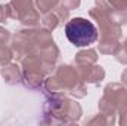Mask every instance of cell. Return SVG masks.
I'll use <instances>...</instances> for the list:
<instances>
[{
	"mask_svg": "<svg viewBox=\"0 0 127 126\" xmlns=\"http://www.w3.org/2000/svg\"><path fill=\"white\" fill-rule=\"evenodd\" d=\"M89 15L99 27V54L114 55L120 40L121 27L127 24V12H114L108 7H92Z\"/></svg>",
	"mask_w": 127,
	"mask_h": 126,
	"instance_id": "obj_1",
	"label": "cell"
},
{
	"mask_svg": "<svg viewBox=\"0 0 127 126\" xmlns=\"http://www.w3.org/2000/svg\"><path fill=\"white\" fill-rule=\"evenodd\" d=\"M41 88L50 96L71 95L75 99H80L87 95L86 83L81 80L77 68L69 64L56 65L53 74H50L44 79V83Z\"/></svg>",
	"mask_w": 127,
	"mask_h": 126,
	"instance_id": "obj_2",
	"label": "cell"
},
{
	"mask_svg": "<svg viewBox=\"0 0 127 126\" xmlns=\"http://www.w3.org/2000/svg\"><path fill=\"white\" fill-rule=\"evenodd\" d=\"M52 43H55L52 31H49L43 25L41 27L35 25V27H27L12 34L9 48L13 54V58L16 61H22L25 57L40 54L44 48H47Z\"/></svg>",
	"mask_w": 127,
	"mask_h": 126,
	"instance_id": "obj_3",
	"label": "cell"
},
{
	"mask_svg": "<svg viewBox=\"0 0 127 126\" xmlns=\"http://www.w3.org/2000/svg\"><path fill=\"white\" fill-rule=\"evenodd\" d=\"M83 116L81 105L66 96H50L43 105V123L74 125Z\"/></svg>",
	"mask_w": 127,
	"mask_h": 126,
	"instance_id": "obj_4",
	"label": "cell"
},
{
	"mask_svg": "<svg viewBox=\"0 0 127 126\" xmlns=\"http://www.w3.org/2000/svg\"><path fill=\"white\" fill-rule=\"evenodd\" d=\"M65 36L74 46L87 48L97 42L99 31L90 19L77 16L65 22Z\"/></svg>",
	"mask_w": 127,
	"mask_h": 126,
	"instance_id": "obj_5",
	"label": "cell"
},
{
	"mask_svg": "<svg viewBox=\"0 0 127 126\" xmlns=\"http://www.w3.org/2000/svg\"><path fill=\"white\" fill-rule=\"evenodd\" d=\"M97 108L100 113L120 114L127 108V86L121 83H108L97 102Z\"/></svg>",
	"mask_w": 127,
	"mask_h": 126,
	"instance_id": "obj_6",
	"label": "cell"
},
{
	"mask_svg": "<svg viewBox=\"0 0 127 126\" xmlns=\"http://www.w3.org/2000/svg\"><path fill=\"white\" fill-rule=\"evenodd\" d=\"M10 13L13 19H19L24 27H35L40 22V12L34 6V0H10Z\"/></svg>",
	"mask_w": 127,
	"mask_h": 126,
	"instance_id": "obj_7",
	"label": "cell"
},
{
	"mask_svg": "<svg viewBox=\"0 0 127 126\" xmlns=\"http://www.w3.org/2000/svg\"><path fill=\"white\" fill-rule=\"evenodd\" d=\"M75 68L86 85H99L105 79V70L97 63L92 65H78Z\"/></svg>",
	"mask_w": 127,
	"mask_h": 126,
	"instance_id": "obj_8",
	"label": "cell"
},
{
	"mask_svg": "<svg viewBox=\"0 0 127 126\" xmlns=\"http://www.w3.org/2000/svg\"><path fill=\"white\" fill-rule=\"evenodd\" d=\"M0 74L7 85H18L22 80V70L16 63H9L1 67Z\"/></svg>",
	"mask_w": 127,
	"mask_h": 126,
	"instance_id": "obj_9",
	"label": "cell"
},
{
	"mask_svg": "<svg viewBox=\"0 0 127 126\" xmlns=\"http://www.w3.org/2000/svg\"><path fill=\"white\" fill-rule=\"evenodd\" d=\"M97 51L95 49H83L80 52L75 54V58H74V64L75 67L78 65H92V64L97 63Z\"/></svg>",
	"mask_w": 127,
	"mask_h": 126,
	"instance_id": "obj_10",
	"label": "cell"
},
{
	"mask_svg": "<svg viewBox=\"0 0 127 126\" xmlns=\"http://www.w3.org/2000/svg\"><path fill=\"white\" fill-rule=\"evenodd\" d=\"M41 25H43L44 28H47L49 31H53V30H56L59 25H62V22H61L59 16L56 15V12H55V10H50V12H47V13H43Z\"/></svg>",
	"mask_w": 127,
	"mask_h": 126,
	"instance_id": "obj_11",
	"label": "cell"
},
{
	"mask_svg": "<svg viewBox=\"0 0 127 126\" xmlns=\"http://www.w3.org/2000/svg\"><path fill=\"white\" fill-rule=\"evenodd\" d=\"M117 123V120H115V114H106V113H100L99 111V114L95 116L93 119H90L89 122H87V125H105V126H112Z\"/></svg>",
	"mask_w": 127,
	"mask_h": 126,
	"instance_id": "obj_12",
	"label": "cell"
},
{
	"mask_svg": "<svg viewBox=\"0 0 127 126\" xmlns=\"http://www.w3.org/2000/svg\"><path fill=\"white\" fill-rule=\"evenodd\" d=\"M58 4H59V0H35L34 1V6L40 13H47L53 10Z\"/></svg>",
	"mask_w": 127,
	"mask_h": 126,
	"instance_id": "obj_13",
	"label": "cell"
},
{
	"mask_svg": "<svg viewBox=\"0 0 127 126\" xmlns=\"http://www.w3.org/2000/svg\"><path fill=\"white\" fill-rule=\"evenodd\" d=\"M115 60L123 65H127V39H124V42H120L115 52H114Z\"/></svg>",
	"mask_w": 127,
	"mask_h": 126,
	"instance_id": "obj_14",
	"label": "cell"
},
{
	"mask_svg": "<svg viewBox=\"0 0 127 126\" xmlns=\"http://www.w3.org/2000/svg\"><path fill=\"white\" fill-rule=\"evenodd\" d=\"M12 60H13V54H12L9 45L0 43V67H3V65H6V64L12 63Z\"/></svg>",
	"mask_w": 127,
	"mask_h": 126,
	"instance_id": "obj_15",
	"label": "cell"
},
{
	"mask_svg": "<svg viewBox=\"0 0 127 126\" xmlns=\"http://www.w3.org/2000/svg\"><path fill=\"white\" fill-rule=\"evenodd\" d=\"M106 4L114 12H127V0H106Z\"/></svg>",
	"mask_w": 127,
	"mask_h": 126,
	"instance_id": "obj_16",
	"label": "cell"
},
{
	"mask_svg": "<svg viewBox=\"0 0 127 126\" xmlns=\"http://www.w3.org/2000/svg\"><path fill=\"white\" fill-rule=\"evenodd\" d=\"M10 18H12V13H10V6H9V3L0 4V24H6Z\"/></svg>",
	"mask_w": 127,
	"mask_h": 126,
	"instance_id": "obj_17",
	"label": "cell"
},
{
	"mask_svg": "<svg viewBox=\"0 0 127 126\" xmlns=\"http://www.w3.org/2000/svg\"><path fill=\"white\" fill-rule=\"evenodd\" d=\"M59 3L64 7H66L68 10H72V9H78L80 7L81 0H59Z\"/></svg>",
	"mask_w": 127,
	"mask_h": 126,
	"instance_id": "obj_18",
	"label": "cell"
},
{
	"mask_svg": "<svg viewBox=\"0 0 127 126\" xmlns=\"http://www.w3.org/2000/svg\"><path fill=\"white\" fill-rule=\"evenodd\" d=\"M10 39H12V34L7 31L4 27L0 25V43H3V45H9Z\"/></svg>",
	"mask_w": 127,
	"mask_h": 126,
	"instance_id": "obj_19",
	"label": "cell"
},
{
	"mask_svg": "<svg viewBox=\"0 0 127 126\" xmlns=\"http://www.w3.org/2000/svg\"><path fill=\"white\" fill-rule=\"evenodd\" d=\"M118 123L121 126H127V108L120 113V120H118Z\"/></svg>",
	"mask_w": 127,
	"mask_h": 126,
	"instance_id": "obj_20",
	"label": "cell"
},
{
	"mask_svg": "<svg viewBox=\"0 0 127 126\" xmlns=\"http://www.w3.org/2000/svg\"><path fill=\"white\" fill-rule=\"evenodd\" d=\"M121 82H123V83L127 86V68L123 71V73H121Z\"/></svg>",
	"mask_w": 127,
	"mask_h": 126,
	"instance_id": "obj_21",
	"label": "cell"
}]
</instances>
